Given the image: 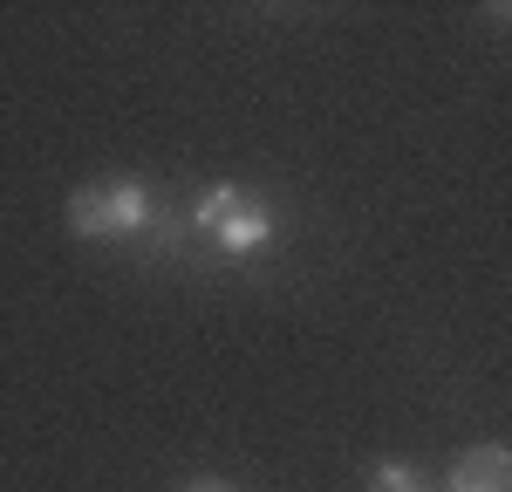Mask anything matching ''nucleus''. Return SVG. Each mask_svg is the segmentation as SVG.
I'll list each match as a JSON object with an SVG mask.
<instances>
[{"label": "nucleus", "instance_id": "1", "mask_svg": "<svg viewBox=\"0 0 512 492\" xmlns=\"http://www.w3.org/2000/svg\"><path fill=\"white\" fill-rule=\"evenodd\" d=\"M151 226H158V192L144 178H110V185L69 192V233H82V240H137Z\"/></svg>", "mask_w": 512, "mask_h": 492}, {"label": "nucleus", "instance_id": "6", "mask_svg": "<svg viewBox=\"0 0 512 492\" xmlns=\"http://www.w3.org/2000/svg\"><path fill=\"white\" fill-rule=\"evenodd\" d=\"M185 492H226V486H219V479H192Z\"/></svg>", "mask_w": 512, "mask_h": 492}, {"label": "nucleus", "instance_id": "2", "mask_svg": "<svg viewBox=\"0 0 512 492\" xmlns=\"http://www.w3.org/2000/svg\"><path fill=\"white\" fill-rule=\"evenodd\" d=\"M274 226H280V219H274V199H253V192H246V199L219 219L212 246H219L226 260H246V253H260V246L274 240Z\"/></svg>", "mask_w": 512, "mask_h": 492}, {"label": "nucleus", "instance_id": "5", "mask_svg": "<svg viewBox=\"0 0 512 492\" xmlns=\"http://www.w3.org/2000/svg\"><path fill=\"white\" fill-rule=\"evenodd\" d=\"M369 492H424V479H417L403 458H383V465L369 472Z\"/></svg>", "mask_w": 512, "mask_h": 492}, {"label": "nucleus", "instance_id": "4", "mask_svg": "<svg viewBox=\"0 0 512 492\" xmlns=\"http://www.w3.org/2000/svg\"><path fill=\"white\" fill-rule=\"evenodd\" d=\"M239 199H246V185H205V192H198V205H192V219L205 226V233H219V219H226Z\"/></svg>", "mask_w": 512, "mask_h": 492}, {"label": "nucleus", "instance_id": "3", "mask_svg": "<svg viewBox=\"0 0 512 492\" xmlns=\"http://www.w3.org/2000/svg\"><path fill=\"white\" fill-rule=\"evenodd\" d=\"M444 492H512V451L506 445H478L451 465Z\"/></svg>", "mask_w": 512, "mask_h": 492}]
</instances>
